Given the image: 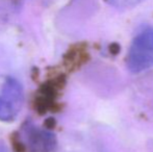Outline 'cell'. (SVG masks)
<instances>
[{
	"instance_id": "obj_1",
	"label": "cell",
	"mask_w": 153,
	"mask_h": 152,
	"mask_svg": "<svg viewBox=\"0 0 153 152\" xmlns=\"http://www.w3.org/2000/svg\"><path fill=\"white\" fill-rule=\"evenodd\" d=\"M24 92L16 78L0 74V121L13 122L20 113Z\"/></svg>"
},
{
	"instance_id": "obj_2",
	"label": "cell",
	"mask_w": 153,
	"mask_h": 152,
	"mask_svg": "<svg viewBox=\"0 0 153 152\" xmlns=\"http://www.w3.org/2000/svg\"><path fill=\"white\" fill-rule=\"evenodd\" d=\"M127 66L135 73L153 67V27L143 30L132 41L127 55Z\"/></svg>"
},
{
	"instance_id": "obj_3",
	"label": "cell",
	"mask_w": 153,
	"mask_h": 152,
	"mask_svg": "<svg viewBox=\"0 0 153 152\" xmlns=\"http://www.w3.org/2000/svg\"><path fill=\"white\" fill-rule=\"evenodd\" d=\"M109 5L117 8H131L139 5L144 0H105Z\"/></svg>"
},
{
	"instance_id": "obj_4",
	"label": "cell",
	"mask_w": 153,
	"mask_h": 152,
	"mask_svg": "<svg viewBox=\"0 0 153 152\" xmlns=\"http://www.w3.org/2000/svg\"><path fill=\"white\" fill-rule=\"evenodd\" d=\"M0 152H7V151H6V149L2 145H0Z\"/></svg>"
}]
</instances>
